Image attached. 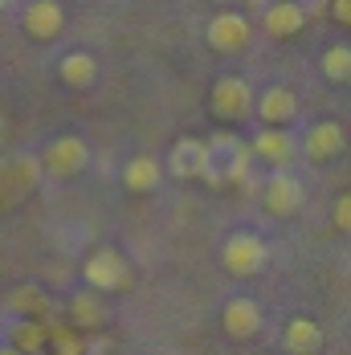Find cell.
<instances>
[{"label":"cell","instance_id":"6da1fadb","mask_svg":"<svg viewBox=\"0 0 351 355\" xmlns=\"http://www.w3.org/2000/svg\"><path fill=\"white\" fill-rule=\"evenodd\" d=\"M41 184V164L29 151H12L0 155V209H17L25 205Z\"/></svg>","mask_w":351,"mask_h":355},{"label":"cell","instance_id":"7a4b0ae2","mask_svg":"<svg viewBox=\"0 0 351 355\" xmlns=\"http://www.w3.org/2000/svg\"><path fill=\"white\" fill-rule=\"evenodd\" d=\"M82 278H86V290L94 294H119L131 286V261L114 245H99L82 261Z\"/></svg>","mask_w":351,"mask_h":355},{"label":"cell","instance_id":"3957f363","mask_svg":"<svg viewBox=\"0 0 351 355\" xmlns=\"http://www.w3.org/2000/svg\"><path fill=\"white\" fill-rule=\"evenodd\" d=\"M209 147V168H205V180L209 184H241L253 168V155L241 139L233 135H216V139L205 143Z\"/></svg>","mask_w":351,"mask_h":355},{"label":"cell","instance_id":"277c9868","mask_svg":"<svg viewBox=\"0 0 351 355\" xmlns=\"http://www.w3.org/2000/svg\"><path fill=\"white\" fill-rule=\"evenodd\" d=\"M37 164H41V176L70 180L90 164V147H86L82 135H58V139L45 143V151L37 155Z\"/></svg>","mask_w":351,"mask_h":355},{"label":"cell","instance_id":"5b68a950","mask_svg":"<svg viewBox=\"0 0 351 355\" xmlns=\"http://www.w3.org/2000/svg\"><path fill=\"white\" fill-rule=\"evenodd\" d=\"M266 257H270L266 241H262L257 233H249V229L233 233V237L225 241V249H221V266H225L233 278H253V274H262V270H266Z\"/></svg>","mask_w":351,"mask_h":355},{"label":"cell","instance_id":"8992f818","mask_svg":"<svg viewBox=\"0 0 351 355\" xmlns=\"http://www.w3.org/2000/svg\"><path fill=\"white\" fill-rule=\"evenodd\" d=\"M209 110L221 123H237V119L253 114V90H249V82L237 78V73L216 78L212 90H209Z\"/></svg>","mask_w":351,"mask_h":355},{"label":"cell","instance_id":"52a82bcc","mask_svg":"<svg viewBox=\"0 0 351 355\" xmlns=\"http://www.w3.org/2000/svg\"><path fill=\"white\" fill-rule=\"evenodd\" d=\"M249 33H253V25H249L241 12H233V8L216 12L209 21V29H205V37H209V45L216 53H241L249 45Z\"/></svg>","mask_w":351,"mask_h":355},{"label":"cell","instance_id":"ba28073f","mask_svg":"<svg viewBox=\"0 0 351 355\" xmlns=\"http://www.w3.org/2000/svg\"><path fill=\"white\" fill-rule=\"evenodd\" d=\"M302 205V180L294 172H270L266 188H262V209L270 216H290Z\"/></svg>","mask_w":351,"mask_h":355},{"label":"cell","instance_id":"9c48e42d","mask_svg":"<svg viewBox=\"0 0 351 355\" xmlns=\"http://www.w3.org/2000/svg\"><path fill=\"white\" fill-rule=\"evenodd\" d=\"M21 29L33 41H53L66 29V8L58 0H29L25 12H21Z\"/></svg>","mask_w":351,"mask_h":355},{"label":"cell","instance_id":"30bf717a","mask_svg":"<svg viewBox=\"0 0 351 355\" xmlns=\"http://www.w3.org/2000/svg\"><path fill=\"white\" fill-rule=\"evenodd\" d=\"M343 147H348V131H343L335 119H318V123L307 127V135H302V155H307V159H315V164L335 159Z\"/></svg>","mask_w":351,"mask_h":355},{"label":"cell","instance_id":"8fae6325","mask_svg":"<svg viewBox=\"0 0 351 355\" xmlns=\"http://www.w3.org/2000/svg\"><path fill=\"white\" fill-rule=\"evenodd\" d=\"M205 168H209L205 139H176L168 151V164H164V172L176 180H205Z\"/></svg>","mask_w":351,"mask_h":355},{"label":"cell","instance_id":"7c38bea8","mask_svg":"<svg viewBox=\"0 0 351 355\" xmlns=\"http://www.w3.org/2000/svg\"><path fill=\"white\" fill-rule=\"evenodd\" d=\"M249 155L282 172V168L294 159V135H290L286 127H262V131L253 135V143H249Z\"/></svg>","mask_w":351,"mask_h":355},{"label":"cell","instance_id":"4fadbf2b","mask_svg":"<svg viewBox=\"0 0 351 355\" xmlns=\"http://www.w3.org/2000/svg\"><path fill=\"white\" fill-rule=\"evenodd\" d=\"M302 25H307V8L298 4V0H270L266 8H262V29L270 37H298L302 33Z\"/></svg>","mask_w":351,"mask_h":355},{"label":"cell","instance_id":"5bb4252c","mask_svg":"<svg viewBox=\"0 0 351 355\" xmlns=\"http://www.w3.org/2000/svg\"><path fill=\"white\" fill-rule=\"evenodd\" d=\"M253 114L262 119V127H286L298 114V98L286 86H270L262 94H253Z\"/></svg>","mask_w":351,"mask_h":355},{"label":"cell","instance_id":"9a60e30c","mask_svg":"<svg viewBox=\"0 0 351 355\" xmlns=\"http://www.w3.org/2000/svg\"><path fill=\"white\" fill-rule=\"evenodd\" d=\"M221 327L229 339H253L262 331V306L253 298H229L221 306Z\"/></svg>","mask_w":351,"mask_h":355},{"label":"cell","instance_id":"2e32d148","mask_svg":"<svg viewBox=\"0 0 351 355\" xmlns=\"http://www.w3.org/2000/svg\"><path fill=\"white\" fill-rule=\"evenodd\" d=\"M58 78H62V86H70V90H90V86L99 82V62H94L86 49H70V53L58 62Z\"/></svg>","mask_w":351,"mask_h":355},{"label":"cell","instance_id":"e0dca14e","mask_svg":"<svg viewBox=\"0 0 351 355\" xmlns=\"http://www.w3.org/2000/svg\"><path fill=\"white\" fill-rule=\"evenodd\" d=\"M160 180H164V164L160 159H151V155H131L127 164H123V188L127 192H155L160 188Z\"/></svg>","mask_w":351,"mask_h":355},{"label":"cell","instance_id":"ac0fdd59","mask_svg":"<svg viewBox=\"0 0 351 355\" xmlns=\"http://www.w3.org/2000/svg\"><path fill=\"white\" fill-rule=\"evenodd\" d=\"M106 302H103V294H94V290H78L70 298V327L82 335V331H99L106 322Z\"/></svg>","mask_w":351,"mask_h":355},{"label":"cell","instance_id":"d6986e66","mask_svg":"<svg viewBox=\"0 0 351 355\" xmlns=\"http://www.w3.org/2000/svg\"><path fill=\"white\" fill-rule=\"evenodd\" d=\"M282 343H286L290 355H315L323 347V327L315 319H307V315H294L282 331Z\"/></svg>","mask_w":351,"mask_h":355},{"label":"cell","instance_id":"ffe728a7","mask_svg":"<svg viewBox=\"0 0 351 355\" xmlns=\"http://www.w3.org/2000/svg\"><path fill=\"white\" fill-rule=\"evenodd\" d=\"M45 339H49V327H45V319H12V327H8V347L21 355H37L45 352Z\"/></svg>","mask_w":351,"mask_h":355},{"label":"cell","instance_id":"44dd1931","mask_svg":"<svg viewBox=\"0 0 351 355\" xmlns=\"http://www.w3.org/2000/svg\"><path fill=\"white\" fill-rule=\"evenodd\" d=\"M318 66H323V78H327V82H339V86H343V82H351V45H348V41L327 45Z\"/></svg>","mask_w":351,"mask_h":355},{"label":"cell","instance_id":"7402d4cb","mask_svg":"<svg viewBox=\"0 0 351 355\" xmlns=\"http://www.w3.org/2000/svg\"><path fill=\"white\" fill-rule=\"evenodd\" d=\"M45 347L53 355H86V343H82V335H78L74 327H49Z\"/></svg>","mask_w":351,"mask_h":355},{"label":"cell","instance_id":"603a6c76","mask_svg":"<svg viewBox=\"0 0 351 355\" xmlns=\"http://www.w3.org/2000/svg\"><path fill=\"white\" fill-rule=\"evenodd\" d=\"M8 298H12V306H17V311H25V319H45V315H49V302L37 294L33 286H17Z\"/></svg>","mask_w":351,"mask_h":355},{"label":"cell","instance_id":"cb8c5ba5","mask_svg":"<svg viewBox=\"0 0 351 355\" xmlns=\"http://www.w3.org/2000/svg\"><path fill=\"white\" fill-rule=\"evenodd\" d=\"M331 225H335V233H348L351 237V192H339V196H335V205H331Z\"/></svg>","mask_w":351,"mask_h":355},{"label":"cell","instance_id":"d4e9b609","mask_svg":"<svg viewBox=\"0 0 351 355\" xmlns=\"http://www.w3.org/2000/svg\"><path fill=\"white\" fill-rule=\"evenodd\" d=\"M331 17H335V25L351 29V0H331Z\"/></svg>","mask_w":351,"mask_h":355},{"label":"cell","instance_id":"484cf974","mask_svg":"<svg viewBox=\"0 0 351 355\" xmlns=\"http://www.w3.org/2000/svg\"><path fill=\"white\" fill-rule=\"evenodd\" d=\"M0 355H21V352H12V347H8V343H4V347H0Z\"/></svg>","mask_w":351,"mask_h":355},{"label":"cell","instance_id":"4316f807","mask_svg":"<svg viewBox=\"0 0 351 355\" xmlns=\"http://www.w3.org/2000/svg\"><path fill=\"white\" fill-rule=\"evenodd\" d=\"M4 8H12V0H0V12H4Z\"/></svg>","mask_w":351,"mask_h":355}]
</instances>
